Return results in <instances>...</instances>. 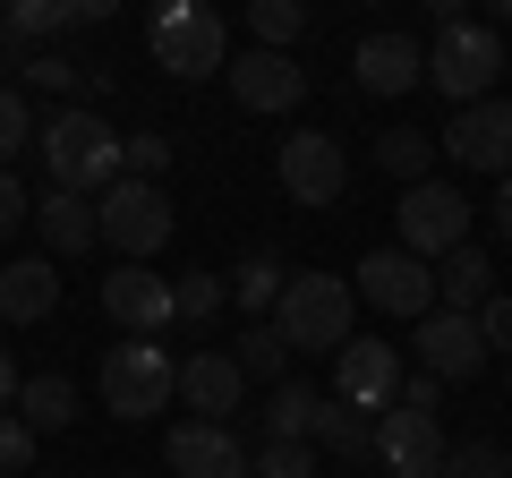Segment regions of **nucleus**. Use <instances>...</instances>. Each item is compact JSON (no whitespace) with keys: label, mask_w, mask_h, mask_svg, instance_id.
<instances>
[{"label":"nucleus","mask_w":512,"mask_h":478,"mask_svg":"<svg viewBox=\"0 0 512 478\" xmlns=\"http://www.w3.org/2000/svg\"><path fill=\"white\" fill-rule=\"evenodd\" d=\"M18 77L35 94H69V86H86V69H77L69 52H18Z\"/></svg>","instance_id":"7c9ffc66"},{"label":"nucleus","mask_w":512,"mask_h":478,"mask_svg":"<svg viewBox=\"0 0 512 478\" xmlns=\"http://www.w3.org/2000/svg\"><path fill=\"white\" fill-rule=\"evenodd\" d=\"M26 214H35V205H26V188H18V180H9V171H0V239L18 231V222H26Z\"/></svg>","instance_id":"4c0bfd02"},{"label":"nucleus","mask_w":512,"mask_h":478,"mask_svg":"<svg viewBox=\"0 0 512 478\" xmlns=\"http://www.w3.org/2000/svg\"><path fill=\"white\" fill-rule=\"evenodd\" d=\"M410 342H419V368L436 376V385H470L478 368H487L495 350H487V333H478V316H419V333H410Z\"/></svg>","instance_id":"2eb2a0df"},{"label":"nucleus","mask_w":512,"mask_h":478,"mask_svg":"<svg viewBox=\"0 0 512 478\" xmlns=\"http://www.w3.org/2000/svg\"><path fill=\"white\" fill-rule=\"evenodd\" d=\"M504 69H512V60H504V43H495V26H478V18H461V26H436V43H427V86H436L453 111L487 103Z\"/></svg>","instance_id":"7ed1b4c3"},{"label":"nucleus","mask_w":512,"mask_h":478,"mask_svg":"<svg viewBox=\"0 0 512 478\" xmlns=\"http://www.w3.org/2000/svg\"><path fill=\"white\" fill-rule=\"evenodd\" d=\"M495 231H504V239H512V180H504V188H495Z\"/></svg>","instance_id":"a19ab883"},{"label":"nucleus","mask_w":512,"mask_h":478,"mask_svg":"<svg viewBox=\"0 0 512 478\" xmlns=\"http://www.w3.org/2000/svg\"><path fill=\"white\" fill-rule=\"evenodd\" d=\"M350 77H359V94L393 103V94L427 86V43H410V35H367L359 52H350Z\"/></svg>","instance_id":"dca6fc26"},{"label":"nucleus","mask_w":512,"mask_h":478,"mask_svg":"<svg viewBox=\"0 0 512 478\" xmlns=\"http://www.w3.org/2000/svg\"><path fill=\"white\" fill-rule=\"evenodd\" d=\"M436 154H453L461 171H487V180H512V94H487V103L453 111Z\"/></svg>","instance_id":"f8f14e48"},{"label":"nucleus","mask_w":512,"mask_h":478,"mask_svg":"<svg viewBox=\"0 0 512 478\" xmlns=\"http://www.w3.org/2000/svg\"><path fill=\"white\" fill-rule=\"evenodd\" d=\"M308 35V9L299 0H248V43L256 52H291Z\"/></svg>","instance_id":"c85d7f7f"},{"label":"nucleus","mask_w":512,"mask_h":478,"mask_svg":"<svg viewBox=\"0 0 512 478\" xmlns=\"http://www.w3.org/2000/svg\"><path fill=\"white\" fill-rule=\"evenodd\" d=\"M282 282H291V265L256 248V257H239V265H231V308L248 316V325H265V316L282 308Z\"/></svg>","instance_id":"b1692460"},{"label":"nucleus","mask_w":512,"mask_h":478,"mask_svg":"<svg viewBox=\"0 0 512 478\" xmlns=\"http://www.w3.org/2000/svg\"><path fill=\"white\" fill-rule=\"evenodd\" d=\"M35 427H26L18 419V410H0V478H26V470H35Z\"/></svg>","instance_id":"c9c22d12"},{"label":"nucleus","mask_w":512,"mask_h":478,"mask_svg":"<svg viewBox=\"0 0 512 478\" xmlns=\"http://www.w3.org/2000/svg\"><path fill=\"white\" fill-rule=\"evenodd\" d=\"M35 154H43V180L69 188V197H103V188L120 180V129H111L94 103L52 111L35 129Z\"/></svg>","instance_id":"f257e3e1"},{"label":"nucleus","mask_w":512,"mask_h":478,"mask_svg":"<svg viewBox=\"0 0 512 478\" xmlns=\"http://www.w3.org/2000/svg\"><path fill=\"white\" fill-rule=\"evenodd\" d=\"M239 393H248V376H239V359H231V350H197V359L180 368V402L197 410L205 427H231Z\"/></svg>","instance_id":"a211bd4d"},{"label":"nucleus","mask_w":512,"mask_h":478,"mask_svg":"<svg viewBox=\"0 0 512 478\" xmlns=\"http://www.w3.org/2000/svg\"><path fill=\"white\" fill-rule=\"evenodd\" d=\"M26 146H35V111H26L18 86H0V171H9V154H26Z\"/></svg>","instance_id":"f704fd0d"},{"label":"nucleus","mask_w":512,"mask_h":478,"mask_svg":"<svg viewBox=\"0 0 512 478\" xmlns=\"http://www.w3.org/2000/svg\"><path fill=\"white\" fill-rule=\"evenodd\" d=\"M350 316H359V291L342 274H291L282 282V308H274V333L291 350H342Z\"/></svg>","instance_id":"423d86ee"},{"label":"nucleus","mask_w":512,"mask_h":478,"mask_svg":"<svg viewBox=\"0 0 512 478\" xmlns=\"http://www.w3.org/2000/svg\"><path fill=\"white\" fill-rule=\"evenodd\" d=\"M478 333H487V350H512V299H504V291L478 308Z\"/></svg>","instance_id":"e433bc0d"},{"label":"nucleus","mask_w":512,"mask_h":478,"mask_svg":"<svg viewBox=\"0 0 512 478\" xmlns=\"http://www.w3.org/2000/svg\"><path fill=\"white\" fill-rule=\"evenodd\" d=\"M350 291H359L367 308H384V316H402V325H419V316H436V265H419L410 248H367Z\"/></svg>","instance_id":"1a4fd4ad"},{"label":"nucleus","mask_w":512,"mask_h":478,"mask_svg":"<svg viewBox=\"0 0 512 478\" xmlns=\"http://www.w3.org/2000/svg\"><path fill=\"white\" fill-rule=\"evenodd\" d=\"M77 18V0H18V9H0V43H26V52H60V35Z\"/></svg>","instance_id":"5701e85b"},{"label":"nucleus","mask_w":512,"mask_h":478,"mask_svg":"<svg viewBox=\"0 0 512 478\" xmlns=\"http://www.w3.org/2000/svg\"><path fill=\"white\" fill-rule=\"evenodd\" d=\"M231 359H239V376H256V385L274 393V385H282V368H291V342H282L274 316H265V325H248V333L231 342Z\"/></svg>","instance_id":"cd10ccee"},{"label":"nucleus","mask_w":512,"mask_h":478,"mask_svg":"<svg viewBox=\"0 0 512 478\" xmlns=\"http://www.w3.org/2000/svg\"><path fill=\"white\" fill-rule=\"evenodd\" d=\"M444 478H512V453H504V444H487V436H470V444L444 453Z\"/></svg>","instance_id":"2f4dec72"},{"label":"nucleus","mask_w":512,"mask_h":478,"mask_svg":"<svg viewBox=\"0 0 512 478\" xmlns=\"http://www.w3.org/2000/svg\"><path fill=\"white\" fill-rule=\"evenodd\" d=\"M94 222H103V248H120V265L163 257L171 231H180V214H171L163 180H111L103 197H94Z\"/></svg>","instance_id":"20e7f679"},{"label":"nucleus","mask_w":512,"mask_h":478,"mask_svg":"<svg viewBox=\"0 0 512 478\" xmlns=\"http://www.w3.org/2000/svg\"><path fill=\"white\" fill-rule=\"evenodd\" d=\"M376 171H384V180H402V188L436 180V137H427V129H384L376 137Z\"/></svg>","instance_id":"393cba45"},{"label":"nucleus","mask_w":512,"mask_h":478,"mask_svg":"<svg viewBox=\"0 0 512 478\" xmlns=\"http://www.w3.org/2000/svg\"><path fill=\"white\" fill-rule=\"evenodd\" d=\"M18 385L26 376H18V359H9V342H0V410H18Z\"/></svg>","instance_id":"ea45409f"},{"label":"nucleus","mask_w":512,"mask_h":478,"mask_svg":"<svg viewBox=\"0 0 512 478\" xmlns=\"http://www.w3.org/2000/svg\"><path fill=\"white\" fill-rule=\"evenodd\" d=\"M146 52H154V69L180 77V86H205V77L231 69V35H222V18L205 9V0H171V9H154Z\"/></svg>","instance_id":"f03ea898"},{"label":"nucleus","mask_w":512,"mask_h":478,"mask_svg":"<svg viewBox=\"0 0 512 478\" xmlns=\"http://www.w3.org/2000/svg\"><path fill=\"white\" fill-rule=\"evenodd\" d=\"M444 453H453V436H444L436 410H384L376 419V470L384 478H444Z\"/></svg>","instance_id":"9b49d317"},{"label":"nucleus","mask_w":512,"mask_h":478,"mask_svg":"<svg viewBox=\"0 0 512 478\" xmlns=\"http://www.w3.org/2000/svg\"><path fill=\"white\" fill-rule=\"evenodd\" d=\"M316 453H333V461H376V419H367V410L325 402V410H316Z\"/></svg>","instance_id":"a878e982"},{"label":"nucleus","mask_w":512,"mask_h":478,"mask_svg":"<svg viewBox=\"0 0 512 478\" xmlns=\"http://www.w3.org/2000/svg\"><path fill=\"white\" fill-rule=\"evenodd\" d=\"M504 393H512V376H504Z\"/></svg>","instance_id":"79ce46f5"},{"label":"nucleus","mask_w":512,"mask_h":478,"mask_svg":"<svg viewBox=\"0 0 512 478\" xmlns=\"http://www.w3.org/2000/svg\"><path fill=\"white\" fill-rule=\"evenodd\" d=\"M52 308H60V274H52V257L0 265V316H9V325H43Z\"/></svg>","instance_id":"aec40b11"},{"label":"nucleus","mask_w":512,"mask_h":478,"mask_svg":"<svg viewBox=\"0 0 512 478\" xmlns=\"http://www.w3.org/2000/svg\"><path fill=\"white\" fill-rule=\"evenodd\" d=\"M103 316H111V325H128V342H163V333L180 325L171 282L146 274V265H111V274H103Z\"/></svg>","instance_id":"ddd939ff"},{"label":"nucleus","mask_w":512,"mask_h":478,"mask_svg":"<svg viewBox=\"0 0 512 478\" xmlns=\"http://www.w3.org/2000/svg\"><path fill=\"white\" fill-rule=\"evenodd\" d=\"M495 299V265H487V248H453V257L436 265V308L444 316H478Z\"/></svg>","instance_id":"4be33fe9"},{"label":"nucleus","mask_w":512,"mask_h":478,"mask_svg":"<svg viewBox=\"0 0 512 478\" xmlns=\"http://www.w3.org/2000/svg\"><path fill=\"white\" fill-rule=\"evenodd\" d=\"M248 478H316V444H256Z\"/></svg>","instance_id":"72a5a7b5"},{"label":"nucleus","mask_w":512,"mask_h":478,"mask_svg":"<svg viewBox=\"0 0 512 478\" xmlns=\"http://www.w3.org/2000/svg\"><path fill=\"white\" fill-rule=\"evenodd\" d=\"M316 410H325V393L299 385V376H282V385L265 393V410H256V444H316Z\"/></svg>","instance_id":"6ab92c4d"},{"label":"nucleus","mask_w":512,"mask_h":478,"mask_svg":"<svg viewBox=\"0 0 512 478\" xmlns=\"http://www.w3.org/2000/svg\"><path fill=\"white\" fill-rule=\"evenodd\" d=\"M163 461H171V478H248V444H239V427H205V419L171 427Z\"/></svg>","instance_id":"f3484780"},{"label":"nucleus","mask_w":512,"mask_h":478,"mask_svg":"<svg viewBox=\"0 0 512 478\" xmlns=\"http://www.w3.org/2000/svg\"><path fill=\"white\" fill-rule=\"evenodd\" d=\"M274 180H282V197L308 205V214L342 205V188H350V154H342V137H325V129H291V137H282V154H274Z\"/></svg>","instance_id":"6e6552de"},{"label":"nucleus","mask_w":512,"mask_h":478,"mask_svg":"<svg viewBox=\"0 0 512 478\" xmlns=\"http://www.w3.org/2000/svg\"><path fill=\"white\" fill-rule=\"evenodd\" d=\"M180 402V359L163 342H111L103 350V410L111 419H163Z\"/></svg>","instance_id":"39448f33"},{"label":"nucleus","mask_w":512,"mask_h":478,"mask_svg":"<svg viewBox=\"0 0 512 478\" xmlns=\"http://www.w3.org/2000/svg\"><path fill=\"white\" fill-rule=\"evenodd\" d=\"M163 163H171V137H163V129L120 137V180H163Z\"/></svg>","instance_id":"473e14b6"},{"label":"nucleus","mask_w":512,"mask_h":478,"mask_svg":"<svg viewBox=\"0 0 512 478\" xmlns=\"http://www.w3.org/2000/svg\"><path fill=\"white\" fill-rule=\"evenodd\" d=\"M402 410H444V385H436V376H402Z\"/></svg>","instance_id":"58836bf2"},{"label":"nucleus","mask_w":512,"mask_h":478,"mask_svg":"<svg viewBox=\"0 0 512 478\" xmlns=\"http://www.w3.org/2000/svg\"><path fill=\"white\" fill-rule=\"evenodd\" d=\"M35 222H43V239H52V257H86V248H103V222H94V197H69V188H43Z\"/></svg>","instance_id":"412c9836"},{"label":"nucleus","mask_w":512,"mask_h":478,"mask_svg":"<svg viewBox=\"0 0 512 478\" xmlns=\"http://www.w3.org/2000/svg\"><path fill=\"white\" fill-rule=\"evenodd\" d=\"M402 350L393 342H359V333H350L342 350H333V402L342 410H367V419H384V410L402 402Z\"/></svg>","instance_id":"9d476101"},{"label":"nucleus","mask_w":512,"mask_h":478,"mask_svg":"<svg viewBox=\"0 0 512 478\" xmlns=\"http://www.w3.org/2000/svg\"><path fill=\"white\" fill-rule=\"evenodd\" d=\"M171 308H180V325L197 333L205 316L231 308V274H180V282H171Z\"/></svg>","instance_id":"c756f323"},{"label":"nucleus","mask_w":512,"mask_h":478,"mask_svg":"<svg viewBox=\"0 0 512 478\" xmlns=\"http://www.w3.org/2000/svg\"><path fill=\"white\" fill-rule=\"evenodd\" d=\"M18 419L35 427V436H60V427L77 419V385L69 376H26L18 385Z\"/></svg>","instance_id":"bb28decb"},{"label":"nucleus","mask_w":512,"mask_h":478,"mask_svg":"<svg viewBox=\"0 0 512 478\" xmlns=\"http://www.w3.org/2000/svg\"><path fill=\"white\" fill-rule=\"evenodd\" d=\"M393 248H410L419 265H444L453 248H470V205H461V188H444V180H419V188H402V205H393Z\"/></svg>","instance_id":"0eeeda50"},{"label":"nucleus","mask_w":512,"mask_h":478,"mask_svg":"<svg viewBox=\"0 0 512 478\" xmlns=\"http://www.w3.org/2000/svg\"><path fill=\"white\" fill-rule=\"evenodd\" d=\"M222 77H231V103L239 111H299V103H308V69H299L291 52H256V43H248V52H231Z\"/></svg>","instance_id":"4468645a"}]
</instances>
